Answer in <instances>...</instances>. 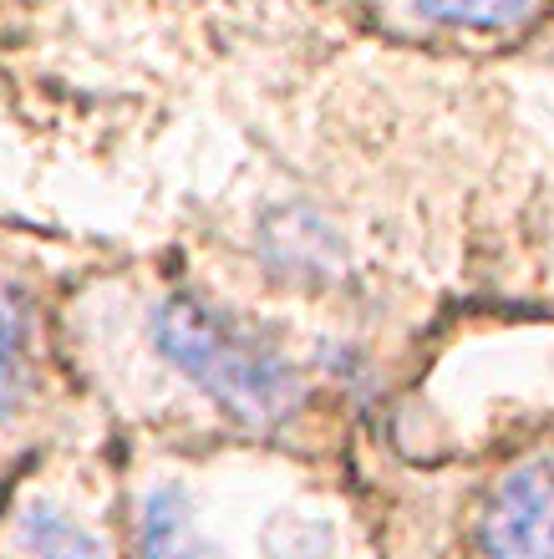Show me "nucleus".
Here are the masks:
<instances>
[{
    "label": "nucleus",
    "instance_id": "nucleus-1",
    "mask_svg": "<svg viewBox=\"0 0 554 559\" xmlns=\"http://www.w3.org/2000/svg\"><path fill=\"white\" fill-rule=\"evenodd\" d=\"M148 336L184 382L199 386L214 407H224L239 423L280 427L285 417L300 413L306 386H300L291 356L275 341H264L260 331L224 316L220 306H209L204 295L168 290L153 306Z\"/></svg>",
    "mask_w": 554,
    "mask_h": 559
},
{
    "label": "nucleus",
    "instance_id": "nucleus-2",
    "mask_svg": "<svg viewBox=\"0 0 554 559\" xmlns=\"http://www.w3.org/2000/svg\"><path fill=\"white\" fill-rule=\"evenodd\" d=\"M479 539L488 559H554V453L504 473L483 503Z\"/></svg>",
    "mask_w": 554,
    "mask_h": 559
},
{
    "label": "nucleus",
    "instance_id": "nucleus-3",
    "mask_svg": "<svg viewBox=\"0 0 554 559\" xmlns=\"http://www.w3.org/2000/svg\"><path fill=\"white\" fill-rule=\"evenodd\" d=\"M42 386V331L21 290L0 285V432L31 413Z\"/></svg>",
    "mask_w": 554,
    "mask_h": 559
},
{
    "label": "nucleus",
    "instance_id": "nucleus-4",
    "mask_svg": "<svg viewBox=\"0 0 554 559\" xmlns=\"http://www.w3.org/2000/svg\"><path fill=\"white\" fill-rule=\"evenodd\" d=\"M11 555L15 559H113L97 534L72 519L61 503L31 499L11 519Z\"/></svg>",
    "mask_w": 554,
    "mask_h": 559
},
{
    "label": "nucleus",
    "instance_id": "nucleus-5",
    "mask_svg": "<svg viewBox=\"0 0 554 559\" xmlns=\"http://www.w3.org/2000/svg\"><path fill=\"white\" fill-rule=\"evenodd\" d=\"M143 559H214L178 488H158L143 503Z\"/></svg>",
    "mask_w": 554,
    "mask_h": 559
},
{
    "label": "nucleus",
    "instance_id": "nucleus-6",
    "mask_svg": "<svg viewBox=\"0 0 554 559\" xmlns=\"http://www.w3.org/2000/svg\"><path fill=\"white\" fill-rule=\"evenodd\" d=\"M412 11H423L438 26L458 31H504L514 21H524L534 0H408Z\"/></svg>",
    "mask_w": 554,
    "mask_h": 559
}]
</instances>
